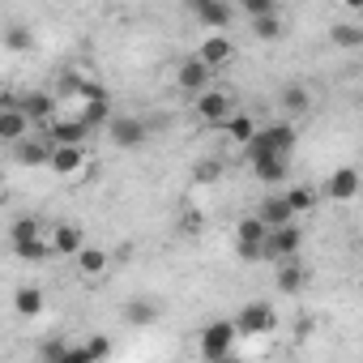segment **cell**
<instances>
[{"label":"cell","mask_w":363,"mask_h":363,"mask_svg":"<svg viewBox=\"0 0 363 363\" xmlns=\"http://www.w3.org/2000/svg\"><path fill=\"white\" fill-rule=\"evenodd\" d=\"M299 145V128L295 120H278V124H257V133L244 141L248 158H291Z\"/></svg>","instance_id":"6da1fadb"},{"label":"cell","mask_w":363,"mask_h":363,"mask_svg":"<svg viewBox=\"0 0 363 363\" xmlns=\"http://www.w3.org/2000/svg\"><path fill=\"white\" fill-rule=\"evenodd\" d=\"M9 244H13V252L22 257V261H52V244H48V227L35 218V214H26V218H18L13 227H9Z\"/></svg>","instance_id":"7a4b0ae2"},{"label":"cell","mask_w":363,"mask_h":363,"mask_svg":"<svg viewBox=\"0 0 363 363\" xmlns=\"http://www.w3.org/2000/svg\"><path fill=\"white\" fill-rule=\"evenodd\" d=\"M299 248H303V227H299V218H291V223L265 231V240H261V261L278 265V261H286V257H299Z\"/></svg>","instance_id":"3957f363"},{"label":"cell","mask_w":363,"mask_h":363,"mask_svg":"<svg viewBox=\"0 0 363 363\" xmlns=\"http://www.w3.org/2000/svg\"><path fill=\"white\" fill-rule=\"evenodd\" d=\"M193 111H197V120H201V124L223 128V120L235 111V99H231V90H227V86H206L201 94H193Z\"/></svg>","instance_id":"277c9868"},{"label":"cell","mask_w":363,"mask_h":363,"mask_svg":"<svg viewBox=\"0 0 363 363\" xmlns=\"http://www.w3.org/2000/svg\"><path fill=\"white\" fill-rule=\"evenodd\" d=\"M231 320H235V333H240V337H265V333L278 329V312H274V303H261V299L244 303Z\"/></svg>","instance_id":"5b68a950"},{"label":"cell","mask_w":363,"mask_h":363,"mask_svg":"<svg viewBox=\"0 0 363 363\" xmlns=\"http://www.w3.org/2000/svg\"><path fill=\"white\" fill-rule=\"evenodd\" d=\"M235 337H240V333H235V320L223 316V320H210V325L201 329L197 350H201V359H214V363H218V359H227V354L235 350Z\"/></svg>","instance_id":"8992f818"},{"label":"cell","mask_w":363,"mask_h":363,"mask_svg":"<svg viewBox=\"0 0 363 363\" xmlns=\"http://www.w3.org/2000/svg\"><path fill=\"white\" fill-rule=\"evenodd\" d=\"M107 137L116 150H141L150 137V124L141 116H107Z\"/></svg>","instance_id":"52a82bcc"},{"label":"cell","mask_w":363,"mask_h":363,"mask_svg":"<svg viewBox=\"0 0 363 363\" xmlns=\"http://www.w3.org/2000/svg\"><path fill=\"white\" fill-rule=\"evenodd\" d=\"M210 82H214V69H210L201 56H184V60H179V69H175V90H184V94L193 99V94H201Z\"/></svg>","instance_id":"ba28073f"},{"label":"cell","mask_w":363,"mask_h":363,"mask_svg":"<svg viewBox=\"0 0 363 363\" xmlns=\"http://www.w3.org/2000/svg\"><path fill=\"white\" fill-rule=\"evenodd\" d=\"M197 56H201V60H206V65L218 73V69H227V65L240 56V48L231 43V35H227V30H210V39L197 48Z\"/></svg>","instance_id":"9c48e42d"},{"label":"cell","mask_w":363,"mask_h":363,"mask_svg":"<svg viewBox=\"0 0 363 363\" xmlns=\"http://www.w3.org/2000/svg\"><path fill=\"white\" fill-rule=\"evenodd\" d=\"M320 193H325L329 201H337V206L354 201V197H359V171H354V167H337V171H329V179L320 184Z\"/></svg>","instance_id":"30bf717a"},{"label":"cell","mask_w":363,"mask_h":363,"mask_svg":"<svg viewBox=\"0 0 363 363\" xmlns=\"http://www.w3.org/2000/svg\"><path fill=\"white\" fill-rule=\"evenodd\" d=\"M120 316H124V325H128V329H150V325H158L162 303H154V299H145V295H133V299H124Z\"/></svg>","instance_id":"8fae6325"},{"label":"cell","mask_w":363,"mask_h":363,"mask_svg":"<svg viewBox=\"0 0 363 363\" xmlns=\"http://www.w3.org/2000/svg\"><path fill=\"white\" fill-rule=\"evenodd\" d=\"M30 128H35V124L26 120V111L18 107V99H9L5 107H0V145H13V141H22Z\"/></svg>","instance_id":"7c38bea8"},{"label":"cell","mask_w":363,"mask_h":363,"mask_svg":"<svg viewBox=\"0 0 363 363\" xmlns=\"http://www.w3.org/2000/svg\"><path fill=\"white\" fill-rule=\"evenodd\" d=\"M90 133H94V128H90V124H82L77 116H73V120H56V116H52V120L43 124V137H48L52 145H69V141H82V145H86V137H90Z\"/></svg>","instance_id":"4fadbf2b"},{"label":"cell","mask_w":363,"mask_h":363,"mask_svg":"<svg viewBox=\"0 0 363 363\" xmlns=\"http://www.w3.org/2000/svg\"><path fill=\"white\" fill-rule=\"evenodd\" d=\"M48 167H52L56 175H77V171L86 167V145H82V141L52 145V154H48Z\"/></svg>","instance_id":"5bb4252c"},{"label":"cell","mask_w":363,"mask_h":363,"mask_svg":"<svg viewBox=\"0 0 363 363\" xmlns=\"http://www.w3.org/2000/svg\"><path fill=\"white\" fill-rule=\"evenodd\" d=\"M73 261H77V274H82L86 282H99V278L111 269V252H103V248H94V244H82V248L73 252Z\"/></svg>","instance_id":"9a60e30c"},{"label":"cell","mask_w":363,"mask_h":363,"mask_svg":"<svg viewBox=\"0 0 363 363\" xmlns=\"http://www.w3.org/2000/svg\"><path fill=\"white\" fill-rule=\"evenodd\" d=\"M48 244H52V257H73L82 244H86V231L77 223H56L48 231Z\"/></svg>","instance_id":"2e32d148"},{"label":"cell","mask_w":363,"mask_h":363,"mask_svg":"<svg viewBox=\"0 0 363 363\" xmlns=\"http://www.w3.org/2000/svg\"><path fill=\"white\" fill-rule=\"evenodd\" d=\"M18 107L26 111V120H30L35 128H43V124L56 116V103H52V94H48V90H26V94L18 99Z\"/></svg>","instance_id":"e0dca14e"},{"label":"cell","mask_w":363,"mask_h":363,"mask_svg":"<svg viewBox=\"0 0 363 363\" xmlns=\"http://www.w3.org/2000/svg\"><path fill=\"white\" fill-rule=\"evenodd\" d=\"M193 18H197L206 30H231V22H235V5H231V0H210V5L193 9Z\"/></svg>","instance_id":"ac0fdd59"},{"label":"cell","mask_w":363,"mask_h":363,"mask_svg":"<svg viewBox=\"0 0 363 363\" xmlns=\"http://www.w3.org/2000/svg\"><path fill=\"white\" fill-rule=\"evenodd\" d=\"M13 154H18V162H22V167H48L52 141H48V137H35V133H26L22 141H13Z\"/></svg>","instance_id":"d6986e66"},{"label":"cell","mask_w":363,"mask_h":363,"mask_svg":"<svg viewBox=\"0 0 363 363\" xmlns=\"http://www.w3.org/2000/svg\"><path fill=\"white\" fill-rule=\"evenodd\" d=\"M248 162H252V175L269 189H278V184L291 179V158H248Z\"/></svg>","instance_id":"ffe728a7"},{"label":"cell","mask_w":363,"mask_h":363,"mask_svg":"<svg viewBox=\"0 0 363 363\" xmlns=\"http://www.w3.org/2000/svg\"><path fill=\"white\" fill-rule=\"evenodd\" d=\"M278 291L282 295H299L303 286H308V269L299 265V257H286V261H278Z\"/></svg>","instance_id":"44dd1931"},{"label":"cell","mask_w":363,"mask_h":363,"mask_svg":"<svg viewBox=\"0 0 363 363\" xmlns=\"http://www.w3.org/2000/svg\"><path fill=\"white\" fill-rule=\"evenodd\" d=\"M282 111H286L291 120H303V116L312 111V90L299 86V82H286V86H282Z\"/></svg>","instance_id":"7402d4cb"},{"label":"cell","mask_w":363,"mask_h":363,"mask_svg":"<svg viewBox=\"0 0 363 363\" xmlns=\"http://www.w3.org/2000/svg\"><path fill=\"white\" fill-rule=\"evenodd\" d=\"M257 218H261L265 227H282V223H291L295 214H291V206H286V197H282V193H265V197H261V206H257Z\"/></svg>","instance_id":"603a6c76"},{"label":"cell","mask_w":363,"mask_h":363,"mask_svg":"<svg viewBox=\"0 0 363 363\" xmlns=\"http://www.w3.org/2000/svg\"><path fill=\"white\" fill-rule=\"evenodd\" d=\"M13 308H18V316L35 320V316L43 312V291H39V286H18V291H13Z\"/></svg>","instance_id":"cb8c5ba5"},{"label":"cell","mask_w":363,"mask_h":363,"mask_svg":"<svg viewBox=\"0 0 363 363\" xmlns=\"http://www.w3.org/2000/svg\"><path fill=\"white\" fill-rule=\"evenodd\" d=\"M329 43L354 52V48H363V26H354V22H337V26H329Z\"/></svg>","instance_id":"d4e9b609"},{"label":"cell","mask_w":363,"mask_h":363,"mask_svg":"<svg viewBox=\"0 0 363 363\" xmlns=\"http://www.w3.org/2000/svg\"><path fill=\"white\" fill-rule=\"evenodd\" d=\"M223 128H227V137H231V141H240V145H244V141L257 133V120H252L248 111H231V116L223 120Z\"/></svg>","instance_id":"484cf974"},{"label":"cell","mask_w":363,"mask_h":363,"mask_svg":"<svg viewBox=\"0 0 363 363\" xmlns=\"http://www.w3.org/2000/svg\"><path fill=\"white\" fill-rule=\"evenodd\" d=\"M282 197H286V206H291V214H295V218H299V214H308V210L316 206V189H312V184H291Z\"/></svg>","instance_id":"4316f807"},{"label":"cell","mask_w":363,"mask_h":363,"mask_svg":"<svg viewBox=\"0 0 363 363\" xmlns=\"http://www.w3.org/2000/svg\"><path fill=\"white\" fill-rule=\"evenodd\" d=\"M248 26H252V35H257L261 43H274V39H282V18H278V13H261V18H248Z\"/></svg>","instance_id":"83f0119b"},{"label":"cell","mask_w":363,"mask_h":363,"mask_svg":"<svg viewBox=\"0 0 363 363\" xmlns=\"http://www.w3.org/2000/svg\"><path fill=\"white\" fill-rule=\"evenodd\" d=\"M265 231H269V227H265L257 214H248V218H240V223H235V240H248V244H261V240H265Z\"/></svg>","instance_id":"f1b7e54d"},{"label":"cell","mask_w":363,"mask_h":363,"mask_svg":"<svg viewBox=\"0 0 363 363\" xmlns=\"http://www.w3.org/2000/svg\"><path fill=\"white\" fill-rule=\"evenodd\" d=\"M107 116H111V107H107V99H90L86 107H82V124H90V128H99V124H107Z\"/></svg>","instance_id":"f546056e"},{"label":"cell","mask_w":363,"mask_h":363,"mask_svg":"<svg viewBox=\"0 0 363 363\" xmlns=\"http://www.w3.org/2000/svg\"><path fill=\"white\" fill-rule=\"evenodd\" d=\"M5 48H9V52H30V48H35V35H30L26 26H9V30H5Z\"/></svg>","instance_id":"4dcf8cb0"},{"label":"cell","mask_w":363,"mask_h":363,"mask_svg":"<svg viewBox=\"0 0 363 363\" xmlns=\"http://www.w3.org/2000/svg\"><path fill=\"white\" fill-rule=\"evenodd\" d=\"M65 354H69V342L65 337H48L39 346V359H48V363H65Z\"/></svg>","instance_id":"1f68e13d"},{"label":"cell","mask_w":363,"mask_h":363,"mask_svg":"<svg viewBox=\"0 0 363 363\" xmlns=\"http://www.w3.org/2000/svg\"><path fill=\"white\" fill-rule=\"evenodd\" d=\"M240 9L248 18H261V13H278V0H240Z\"/></svg>","instance_id":"d6a6232c"},{"label":"cell","mask_w":363,"mask_h":363,"mask_svg":"<svg viewBox=\"0 0 363 363\" xmlns=\"http://www.w3.org/2000/svg\"><path fill=\"white\" fill-rule=\"evenodd\" d=\"M235 257H240L244 265H257V261H261V244H248V240H235Z\"/></svg>","instance_id":"836d02e7"},{"label":"cell","mask_w":363,"mask_h":363,"mask_svg":"<svg viewBox=\"0 0 363 363\" xmlns=\"http://www.w3.org/2000/svg\"><path fill=\"white\" fill-rule=\"evenodd\" d=\"M77 94H82L86 103H90V99H107V90H103L99 82H82V90H77Z\"/></svg>","instance_id":"e575fe53"},{"label":"cell","mask_w":363,"mask_h":363,"mask_svg":"<svg viewBox=\"0 0 363 363\" xmlns=\"http://www.w3.org/2000/svg\"><path fill=\"white\" fill-rule=\"evenodd\" d=\"M197 227H201V214H184V223H179L184 235H197Z\"/></svg>","instance_id":"d590c367"},{"label":"cell","mask_w":363,"mask_h":363,"mask_svg":"<svg viewBox=\"0 0 363 363\" xmlns=\"http://www.w3.org/2000/svg\"><path fill=\"white\" fill-rule=\"evenodd\" d=\"M342 5H346L350 13H363V0H342Z\"/></svg>","instance_id":"8d00e7d4"},{"label":"cell","mask_w":363,"mask_h":363,"mask_svg":"<svg viewBox=\"0 0 363 363\" xmlns=\"http://www.w3.org/2000/svg\"><path fill=\"white\" fill-rule=\"evenodd\" d=\"M184 5H189V9H201V5H210V0H184Z\"/></svg>","instance_id":"74e56055"},{"label":"cell","mask_w":363,"mask_h":363,"mask_svg":"<svg viewBox=\"0 0 363 363\" xmlns=\"http://www.w3.org/2000/svg\"><path fill=\"white\" fill-rule=\"evenodd\" d=\"M9 99H13V94H0V107H5V103H9Z\"/></svg>","instance_id":"f35d334b"}]
</instances>
